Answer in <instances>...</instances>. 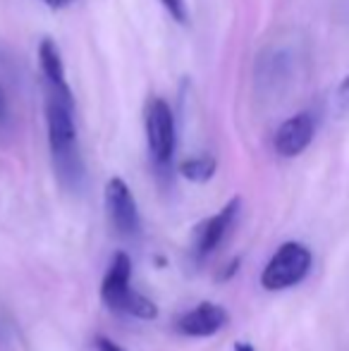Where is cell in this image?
<instances>
[{"instance_id":"cell-1","label":"cell","mask_w":349,"mask_h":351,"mask_svg":"<svg viewBox=\"0 0 349 351\" xmlns=\"http://www.w3.org/2000/svg\"><path fill=\"white\" fill-rule=\"evenodd\" d=\"M38 62H41L43 88H46V130L48 146H51L53 170L60 184L72 194H80L84 186V160H82L80 139H77L75 122V93L65 77L60 48L56 41L43 38L38 46Z\"/></svg>"},{"instance_id":"cell-2","label":"cell","mask_w":349,"mask_h":351,"mask_svg":"<svg viewBox=\"0 0 349 351\" xmlns=\"http://www.w3.org/2000/svg\"><path fill=\"white\" fill-rule=\"evenodd\" d=\"M130 280H132V261L125 251H117L112 256V263L101 285L103 304L110 311H115V313L130 315V318H139V320L158 318V306L151 299H146L144 294H139L132 287Z\"/></svg>"},{"instance_id":"cell-3","label":"cell","mask_w":349,"mask_h":351,"mask_svg":"<svg viewBox=\"0 0 349 351\" xmlns=\"http://www.w3.org/2000/svg\"><path fill=\"white\" fill-rule=\"evenodd\" d=\"M313 263L311 251L299 241H287L273 254L261 273V285L268 291H282L299 285L309 275Z\"/></svg>"},{"instance_id":"cell-4","label":"cell","mask_w":349,"mask_h":351,"mask_svg":"<svg viewBox=\"0 0 349 351\" xmlns=\"http://www.w3.org/2000/svg\"><path fill=\"white\" fill-rule=\"evenodd\" d=\"M146 143L149 156L160 172L170 170L177 146L175 115L163 98H151L146 106Z\"/></svg>"},{"instance_id":"cell-5","label":"cell","mask_w":349,"mask_h":351,"mask_svg":"<svg viewBox=\"0 0 349 351\" xmlns=\"http://www.w3.org/2000/svg\"><path fill=\"white\" fill-rule=\"evenodd\" d=\"M106 213L110 227L122 239L136 241L141 237V215L125 180L112 177L106 184Z\"/></svg>"},{"instance_id":"cell-6","label":"cell","mask_w":349,"mask_h":351,"mask_svg":"<svg viewBox=\"0 0 349 351\" xmlns=\"http://www.w3.org/2000/svg\"><path fill=\"white\" fill-rule=\"evenodd\" d=\"M239 208H242V201L234 196V199L228 201L215 215L206 217V220H201L199 225L194 227V234H191V258H194L196 263L206 261L220 244H223L225 234L232 230L234 220H237Z\"/></svg>"},{"instance_id":"cell-7","label":"cell","mask_w":349,"mask_h":351,"mask_svg":"<svg viewBox=\"0 0 349 351\" xmlns=\"http://www.w3.org/2000/svg\"><path fill=\"white\" fill-rule=\"evenodd\" d=\"M316 134V122H313L311 112H299V115L285 120L278 127L273 136L275 153L282 158H294L299 153H304L309 148V143L313 141Z\"/></svg>"},{"instance_id":"cell-8","label":"cell","mask_w":349,"mask_h":351,"mask_svg":"<svg viewBox=\"0 0 349 351\" xmlns=\"http://www.w3.org/2000/svg\"><path fill=\"white\" fill-rule=\"evenodd\" d=\"M225 323H228V311L218 304L204 301V304L182 313L175 323V330L184 337H210V335L220 332Z\"/></svg>"},{"instance_id":"cell-9","label":"cell","mask_w":349,"mask_h":351,"mask_svg":"<svg viewBox=\"0 0 349 351\" xmlns=\"http://www.w3.org/2000/svg\"><path fill=\"white\" fill-rule=\"evenodd\" d=\"M215 167H218V162H215L213 156H194L182 162L180 172H182V177H186L189 182L204 184V182H208L210 177L215 175Z\"/></svg>"},{"instance_id":"cell-10","label":"cell","mask_w":349,"mask_h":351,"mask_svg":"<svg viewBox=\"0 0 349 351\" xmlns=\"http://www.w3.org/2000/svg\"><path fill=\"white\" fill-rule=\"evenodd\" d=\"M163 8L170 12V17L180 24H186L189 22V10H186V0H160Z\"/></svg>"},{"instance_id":"cell-11","label":"cell","mask_w":349,"mask_h":351,"mask_svg":"<svg viewBox=\"0 0 349 351\" xmlns=\"http://www.w3.org/2000/svg\"><path fill=\"white\" fill-rule=\"evenodd\" d=\"M337 103H340L342 112L349 115V74L342 79V84L337 86Z\"/></svg>"},{"instance_id":"cell-12","label":"cell","mask_w":349,"mask_h":351,"mask_svg":"<svg viewBox=\"0 0 349 351\" xmlns=\"http://www.w3.org/2000/svg\"><path fill=\"white\" fill-rule=\"evenodd\" d=\"M10 120V106H8V96H5V86L0 84V127Z\"/></svg>"},{"instance_id":"cell-13","label":"cell","mask_w":349,"mask_h":351,"mask_svg":"<svg viewBox=\"0 0 349 351\" xmlns=\"http://www.w3.org/2000/svg\"><path fill=\"white\" fill-rule=\"evenodd\" d=\"M96 347L98 351H125L120 347V344H115L112 339H108V337H98L96 339Z\"/></svg>"},{"instance_id":"cell-14","label":"cell","mask_w":349,"mask_h":351,"mask_svg":"<svg viewBox=\"0 0 349 351\" xmlns=\"http://www.w3.org/2000/svg\"><path fill=\"white\" fill-rule=\"evenodd\" d=\"M43 3H46L51 10H60V8H67V5H70L72 0H43Z\"/></svg>"},{"instance_id":"cell-15","label":"cell","mask_w":349,"mask_h":351,"mask_svg":"<svg viewBox=\"0 0 349 351\" xmlns=\"http://www.w3.org/2000/svg\"><path fill=\"white\" fill-rule=\"evenodd\" d=\"M3 339H8V325H5V320L0 318V342H3Z\"/></svg>"},{"instance_id":"cell-16","label":"cell","mask_w":349,"mask_h":351,"mask_svg":"<svg viewBox=\"0 0 349 351\" xmlns=\"http://www.w3.org/2000/svg\"><path fill=\"white\" fill-rule=\"evenodd\" d=\"M234 351H256L252 347V344H244V342H239V344H234Z\"/></svg>"}]
</instances>
